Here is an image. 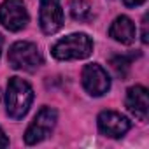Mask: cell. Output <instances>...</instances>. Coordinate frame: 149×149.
Returning <instances> with one entry per match:
<instances>
[{"instance_id": "1", "label": "cell", "mask_w": 149, "mask_h": 149, "mask_svg": "<svg viewBox=\"0 0 149 149\" xmlns=\"http://www.w3.org/2000/svg\"><path fill=\"white\" fill-rule=\"evenodd\" d=\"M32 102H33L32 86L21 77H11L7 83V93H6L7 114L13 119H21L28 112Z\"/></svg>"}, {"instance_id": "2", "label": "cell", "mask_w": 149, "mask_h": 149, "mask_svg": "<svg viewBox=\"0 0 149 149\" xmlns=\"http://www.w3.org/2000/svg\"><path fill=\"white\" fill-rule=\"evenodd\" d=\"M93 51V42L86 33H70L60 39L51 53L56 60H83L88 58Z\"/></svg>"}, {"instance_id": "3", "label": "cell", "mask_w": 149, "mask_h": 149, "mask_svg": "<svg viewBox=\"0 0 149 149\" xmlns=\"http://www.w3.org/2000/svg\"><path fill=\"white\" fill-rule=\"evenodd\" d=\"M7 61L16 70L33 72L42 65L44 60H42V54L35 44L26 42V40H19V42H14L11 46L9 54H7Z\"/></svg>"}, {"instance_id": "4", "label": "cell", "mask_w": 149, "mask_h": 149, "mask_svg": "<svg viewBox=\"0 0 149 149\" xmlns=\"http://www.w3.org/2000/svg\"><path fill=\"white\" fill-rule=\"evenodd\" d=\"M56 119H58V114L54 109L51 107H42L37 116L33 118V121L30 123V126L26 128L25 132V142L28 146H33L40 140H44L54 128L56 125Z\"/></svg>"}, {"instance_id": "5", "label": "cell", "mask_w": 149, "mask_h": 149, "mask_svg": "<svg viewBox=\"0 0 149 149\" xmlns=\"http://www.w3.org/2000/svg\"><path fill=\"white\" fill-rule=\"evenodd\" d=\"M0 23L9 32H19L28 23V11L23 0H4L0 6Z\"/></svg>"}, {"instance_id": "6", "label": "cell", "mask_w": 149, "mask_h": 149, "mask_svg": "<svg viewBox=\"0 0 149 149\" xmlns=\"http://www.w3.org/2000/svg\"><path fill=\"white\" fill-rule=\"evenodd\" d=\"M83 86L90 95L102 97L111 88V77L98 63H88L83 68Z\"/></svg>"}, {"instance_id": "7", "label": "cell", "mask_w": 149, "mask_h": 149, "mask_svg": "<svg viewBox=\"0 0 149 149\" xmlns=\"http://www.w3.org/2000/svg\"><path fill=\"white\" fill-rule=\"evenodd\" d=\"M39 23L44 33H56L63 26V11L60 0H40Z\"/></svg>"}, {"instance_id": "8", "label": "cell", "mask_w": 149, "mask_h": 149, "mask_svg": "<svg viewBox=\"0 0 149 149\" xmlns=\"http://www.w3.org/2000/svg\"><path fill=\"white\" fill-rule=\"evenodd\" d=\"M97 123H98V130L105 137H111V139L123 137L130 130V126H132V123H130L128 118H125V116H121L119 112H114V111H104V112H100Z\"/></svg>"}, {"instance_id": "9", "label": "cell", "mask_w": 149, "mask_h": 149, "mask_svg": "<svg viewBox=\"0 0 149 149\" xmlns=\"http://www.w3.org/2000/svg\"><path fill=\"white\" fill-rule=\"evenodd\" d=\"M126 109L139 119V121H146L147 119V112H149V102H147V90L140 84L132 86L126 91Z\"/></svg>"}, {"instance_id": "10", "label": "cell", "mask_w": 149, "mask_h": 149, "mask_svg": "<svg viewBox=\"0 0 149 149\" xmlns=\"http://www.w3.org/2000/svg\"><path fill=\"white\" fill-rule=\"evenodd\" d=\"M109 35L121 44H132L135 40V25L128 16H118L109 28Z\"/></svg>"}, {"instance_id": "11", "label": "cell", "mask_w": 149, "mask_h": 149, "mask_svg": "<svg viewBox=\"0 0 149 149\" xmlns=\"http://www.w3.org/2000/svg\"><path fill=\"white\" fill-rule=\"evenodd\" d=\"M70 14L76 21H90L93 16L91 4L86 0H74L70 4Z\"/></svg>"}, {"instance_id": "12", "label": "cell", "mask_w": 149, "mask_h": 149, "mask_svg": "<svg viewBox=\"0 0 149 149\" xmlns=\"http://www.w3.org/2000/svg\"><path fill=\"white\" fill-rule=\"evenodd\" d=\"M130 63H132V58H128V56H114L111 60V65H112L114 72L118 74L119 77H125L126 76V72L130 68Z\"/></svg>"}, {"instance_id": "13", "label": "cell", "mask_w": 149, "mask_h": 149, "mask_svg": "<svg viewBox=\"0 0 149 149\" xmlns=\"http://www.w3.org/2000/svg\"><path fill=\"white\" fill-rule=\"evenodd\" d=\"M125 2V6L126 7H139V6H142L146 0H123Z\"/></svg>"}, {"instance_id": "14", "label": "cell", "mask_w": 149, "mask_h": 149, "mask_svg": "<svg viewBox=\"0 0 149 149\" xmlns=\"http://www.w3.org/2000/svg\"><path fill=\"white\" fill-rule=\"evenodd\" d=\"M142 42L147 44V21H146V18L142 21Z\"/></svg>"}, {"instance_id": "15", "label": "cell", "mask_w": 149, "mask_h": 149, "mask_svg": "<svg viewBox=\"0 0 149 149\" xmlns=\"http://www.w3.org/2000/svg\"><path fill=\"white\" fill-rule=\"evenodd\" d=\"M9 146V139L6 137V133L2 132V128H0V147H7Z\"/></svg>"}, {"instance_id": "16", "label": "cell", "mask_w": 149, "mask_h": 149, "mask_svg": "<svg viewBox=\"0 0 149 149\" xmlns=\"http://www.w3.org/2000/svg\"><path fill=\"white\" fill-rule=\"evenodd\" d=\"M2 44H4V40H2V35H0V53H2Z\"/></svg>"}]
</instances>
